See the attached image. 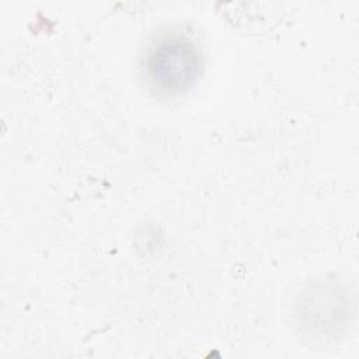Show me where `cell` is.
I'll return each mask as SVG.
<instances>
[{
    "label": "cell",
    "instance_id": "obj_1",
    "mask_svg": "<svg viewBox=\"0 0 359 359\" xmlns=\"http://www.w3.org/2000/svg\"><path fill=\"white\" fill-rule=\"evenodd\" d=\"M201 53L185 34L161 35L151 45L146 69L150 80L160 90L180 93L188 90L201 74Z\"/></svg>",
    "mask_w": 359,
    "mask_h": 359
}]
</instances>
